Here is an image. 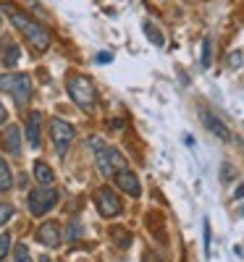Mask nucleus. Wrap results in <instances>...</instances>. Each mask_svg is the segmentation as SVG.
I'll return each mask as SVG.
<instances>
[{
  "mask_svg": "<svg viewBox=\"0 0 244 262\" xmlns=\"http://www.w3.org/2000/svg\"><path fill=\"white\" fill-rule=\"evenodd\" d=\"M0 11H3V13L11 18V24L21 32V37L27 39V45H29L34 53H45V50H50V45H53V34H50L48 27H42L39 21H34L27 11L16 8L13 3H0Z\"/></svg>",
  "mask_w": 244,
  "mask_h": 262,
  "instance_id": "1",
  "label": "nucleus"
},
{
  "mask_svg": "<svg viewBox=\"0 0 244 262\" xmlns=\"http://www.w3.org/2000/svg\"><path fill=\"white\" fill-rule=\"evenodd\" d=\"M0 92H6L13 97V102L18 107L29 105L34 90H32V79L29 74H18V71H8V74H0Z\"/></svg>",
  "mask_w": 244,
  "mask_h": 262,
  "instance_id": "2",
  "label": "nucleus"
},
{
  "mask_svg": "<svg viewBox=\"0 0 244 262\" xmlns=\"http://www.w3.org/2000/svg\"><path fill=\"white\" fill-rule=\"evenodd\" d=\"M66 92H69L71 102H74L76 107H82V111H87V113H90L92 107H95V102H97L95 84L87 79V76H82V74L69 76V81H66Z\"/></svg>",
  "mask_w": 244,
  "mask_h": 262,
  "instance_id": "3",
  "label": "nucleus"
},
{
  "mask_svg": "<svg viewBox=\"0 0 244 262\" xmlns=\"http://www.w3.org/2000/svg\"><path fill=\"white\" fill-rule=\"evenodd\" d=\"M90 144L95 147V165L103 176H116L118 170L126 168V158L116 147H105L100 139H90Z\"/></svg>",
  "mask_w": 244,
  "mask_h": 262,
  "instance_id": "4",
  "label": "nucleus"
},
{
  "mask_svg": "<svg viewBox=\"0 0 244 262\" xmlns=\"http://www.w3.org/2000/svg\"><path fill=\"white\" fill-rule=\"evenodd\" d=\"M58 200H60L58 189H53V186H37V189L29 194V212L39 217V215L50 212V210L58 205Z\"/></svg>",
  "mask_w": 244,
  "mask_h": 262,
  "instance_id": "5",
  "label": "nucleus"
},
{
  "mask_svg": "<svg viewBox=\"0 0 244 262\" xmlns=\"http://www.w3.org/2000/svg\"><path fill=\"white\" fill-rule=\"evenodd\" d=\"M95 207L103 217H118L121 210H124V202L110 186H103V189L95 191Z\"/></svg>",
  "mask_w": 244,
  "mask_h": 262,
  "instance_id": "6",
  "label": "nucleus"
},
{
  "mask_svg": "<svg viewBox=\"0 0 244 262\" xmlns=\"http://www.w3.org/2000/svg\"><path fill=\"white\" fill-rule=\"evenodd\" d=\"M74 137H76V128H74L69 121L50 118V139L55 142L58 155H66V149H69V144L74 142Z\"/></svg>",
  "mask_w": 244,
  "mask_h": 262,
  "instance_id": "7",
  "label": "nucleus"
},
{
  "mask_svg": "<svg viewBox=\"0 0 244 262\" xmlns=\"http://www.w3.org/2000/svg\"><path fill=\"white\" fill-rule=\"evenodd\" d=\"M37 242H42L48 249L60 247V242H63V231H60V226H58L55 221H45V223L37 228Z\"/></svg>",
  "mask_w": 244,
  "mask_h": 262,
  "instance_id": "8",
  "label": "nucleus"
},
{
  "mask_svg": "<svg viewBox=\"0 0 244 262\" xmlns=\"http://www.w3.org/2000/svg\"><path fill=\"white\" fill-rule=\"evenodd\" d=\"M116 186H118L124 194H129V196H139V194H142V184H139V179H137V173L129 170V168H124V170L116 173Z\"/></svg>",
  "mask_w": 244,
  "mask_h": 262,
  "instance_id": "9",
  "label": "nucleus"
},
{
  "mask_svg": "<svg viewBox=\"0 0 244 262\" xmlns=\"http://www.w3.org/2000/svg\"><path fill=\"white\" fill-rule=\"evenodd\" d=\"M0 147L8 155L18 158L21 155V128L18 126H6V131L0 134Z\"/></svg>",
  "mask_w": 244,
  "mask_h": 262,
  "instance_id": "10",
  "label": "nucleus"
},
{
  "mask_svg": "<svg viewBox=\"0 0 244 262\" xmlns=\"http://www.w3.org/2000/svg\"><path fill=\"white\" fill-rule=\"evenodd\" d=\"M42 113L39 111H32L29 116H27V139H29V144H32V149H39V144H42Z\"/></svg>",
  "mask_w": 244,
  "mask_h": 262,
  "instance_id": "11",
  "label": "nucleus"
},
{
  "mask_svg": "<svg viewBox=\"0 0 244 262\" xmlns=\"http://www.w3.org/2000/svg\"><path fill=\"white\" fill-rule=\"evenodd\" d=\"M202 123L208 126V131H213V134L218 137V139H231V131H229V126L220 121L218 116H213V113H202Z\"/></svg>",
  "mask_w": 244,
  "mask_h": 262,
  "instance_id": "12",
  "label": "nucleus"
},
{
  "mask_svg": "<svg viewBox=\"0 0 244 262\" xmlns=\"http://www.w3.org/2000/svg\"><path fill=\"white\" fill-rule=\"evenodd\" d=\"M34 179H37V184L39 186H50L53 184V179H55V173H53V168L48 165V163H34Z\"/></svg>",
  "mask_w": 244,
  "mask_h": 262,
  "instance_id": "13",
  "label": "nucleus"
},
{
  "mask_svg": "<svg viewBox=\"0 0 244 262\" xmlns=\"http://www.w3.org/2000/svg\"><path fill=\"white\" fill-rule=\"evenodd\" d=\"M142 29H145L147 39H150V42H155V45H158V48H163V45H166V37L160 34V29L155 27L152 21H145V24H142Z\"/></svg>",
  "mask_w": 244,
  "mask_h": 262,
  "instance_id": "14",
  "label": "nucleus"
},
{
  "mask_svg": "<svg viewBox=\"0 0 244 262\" xmlns=\"http://www.w3.org/2000/svg\"><path fill=\"white\" fill-rule=\"evenodd\" d=\"M11 186H13V173H11L8 163L0 158V191H8Z\"/></svg>",
  "mask_w": 244,
  "mask_h": 262,
  "instance_id": "15",
  "label": "nucleus"
},
{
  "mask_svg": "<svg viewBox=\"0 0 244 262\" xmlns=\"http://www.w3.org/2000/svg\"><path fill=\"white\" fill-rule=\"evenodd\" d=\"M18 60H21V50H18V45H8V48H6V55H3V66H6V69H13Z\"/></svg>",
  "mask_w": 244,
  "mask_h": 262,
  "instance_id": "16",
  "label": "nucleus"
},
{
  "mask_svg": "<svg viewBox=\"0 0 244 262\" xmlns=\"http://www.w3.org/2000/svg\"><path fill=\"white\" fill-rule=\"evenodd\" d=\"M13 215H16V207L11 202H3V205H0V226H6Z\"/></svg>",
  "mask_w": 244,
  "mask_h": 262,
  "instance_id": "17",
  "label": "nucleus"
},
{
  "mask_svg": "<svg viewBox=\"0 0 244 262\" xmlns=\"http://www.w3.org/2000/svg\"><path fill=\"white\" fill-rule=\"evenodd\" d=\"M210 55H213V39H202V69H210Z\"/></svg>",
  "mask_w": 244,
  "mask_h": 262,
  "instance_id": "18",
  "label": "nucleus"
},
{
  "mask_svg": "<svg viewBox=\"0 0 244 262\" xmlns=\"http://www.w3.org/2000/svg\"><path fill=\"white\" fill-rule=\"evenodd\" d=\"M13 262H32V257H29V249H27V244H16V249H13Z\"/></svg>",
  "mask_w": 244,
  "mask_h": 262,
  "instance_id": "19",
  "label": "nucleus"
},
{
  "mask_svg": "<svg viewBox=\"0 0 244 262\" xmlns=\"http://www.w3.org/2000/svg\"><path fill=\"white\" fill-rule=\"evenodd\" d=\"M241 60H244V53L241 50H234V53H229V58H226V66L231 71H236L239 66H241Z\"/></svg>",
  "mask_w": 244,
  "mask_h": 262,
  "instance_id": "20",
  "label": "nucleus"
},
{
  "mask_svg": "<svg viewBox=\"0 0 244 262\" xmlns=\"http://www.w3.org/2000/svg\"><path fill=\"white\" fill-rule=\"evenodd\" d=\"M8 249H11V233H0V259L8 257Z\"/></svg>",
  "mask_w": 244,
  "mask_h": 262,
  "instance_id": "21",
  "label": "nucleus"
},
{
  "mask_svg": "<svg viewBox=\"0 0 244 262\" xmlns=\"http://www.w3.org/2000/svg\"><path fill=\"white\" fill-rule=\"evenodd\" d=\"M202 228H205V254L210 257V223L205 221V226H202Z\"/></svg>",
  "mask_w": 244,
  "mask_h": 262,
  "instance_id": "22",
  "label": "nucleus"
},
{
  "mask_svg": "<svg viewBox=\"0 0 244 262\" xmlns=\"http://www.w3.org/2000/svg\"><path fill=\"white\" fill-rule=\"evenodd\" d=\"M76 233H79V221H74V223H71V228H69V238H79Z\"/></svg>",
  "mask_w": 244,
  "mask_h": 262,
  "instance_id": "23",
  "label": "nucleus"
},
{
  "mask_svg": "<svg viewBox=\"0 0 244 262\" xmlns=\"http://www.w3.org/2000/svg\"><path fill=\"white\" fill-rule=\"evenodd\" d=\"M145 262H163V259H160V254H155V252H147V254H145Z\"/></svg>",
  "mask_w": 244,
  "mask_h": 262,
  "instance_id": "24",
  "label": "nucleus"
},
{
  "mask_svg": "<svg viewBox=\"0 0 244 262\" xmlns=\"http://www.w3.org/2000/svg\"><path fill=\"white\" fill-rule=\"evenodd\" d=\"M110 60H113V55H110V53H100L97 55V63H110Z\"/></svg>",
  "mask_w": 244,
  "mask_h": 262,
  "instance_id": "25",
  "label": "nucleus"
},
{
  "mask_svg": "<svg viewBox=\"0 0 244 262\" xmlns=\"http://www.w3.org/2000/svg\"><path fill=\"white\" fill-rule=\"evenodd\" d=\"M6 118H8V113H6V107H3V102H0V123H6Z\"/></svg>",
  "mask_w": 244,
  "mask_h": 262,
  "instance_id": "26",
  "label": "nucleus"
},
{
  "mask_svg": "<svg viewBox=\"0 0 244 262\" xmlns=\"http://www.w3.org/2000/svg\"><path fill=\"white\" fill-rule=\"evenodd\" d=\"M0 27H3V18H0Z\"/></svg>",
  "mask_w": 244,
  "mask_h": 262,
  "instance_id": "27",
  "label": "nucleus"
}]
</instances>
